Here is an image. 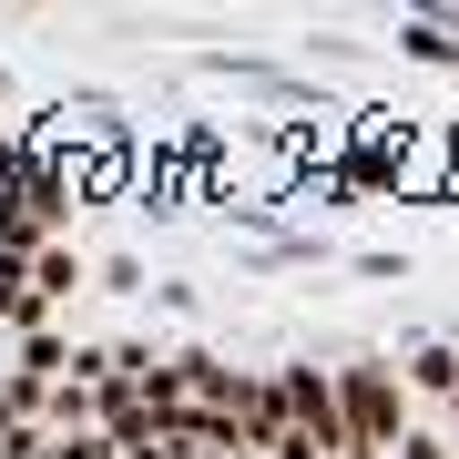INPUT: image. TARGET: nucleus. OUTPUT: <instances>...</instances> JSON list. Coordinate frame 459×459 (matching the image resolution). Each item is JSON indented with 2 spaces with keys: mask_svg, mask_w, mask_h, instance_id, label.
<instances>
[{
  "mask_svg": "<svg viewBox=\"0 0 459 459\" xmlns=\"http://www.w3.org/2000/svg\"><path fill=\"white\" fill-rule=\"evenodd\" d=\"M31 276H41V296H72V286H82V265H72V255H51V246H41V255H31Z\"/></svg>",
  "mask_w": 459,
  "mask_h": 459,
  "instance_id": "f257e3e1",
  "label": "nucleus"
}]
</instances>
